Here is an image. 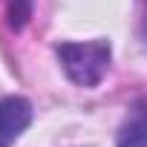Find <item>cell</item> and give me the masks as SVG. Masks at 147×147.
Listing matches in <instances>:
<instances>
[{
    "instance_id": "6da1fadb",
    "label": "cell",
    "mask_w": 147,
    "mask_h": 147,
    "mask_svg": "<svg viewBox=\"0 0 147 147\" xmlns=\"http://www.w3.org/2000/svg\"><path fill=\"white\" fill-rule=\"evenodd\" d=\"M55 55L78 87H98L110 66V43L107 40H63L55 46Z\"/></svg>"
},
{
    "instance_id": "7a4b0ae2",
    "label": "cell",
    "mask_w": 147,
    "mask_h": 147,
    "mask_svg": "<svg viewBox=\"0 0 147 147\" xmlns=\"http://www.w3.org/2000/svg\"><path fill=\"white\" fill-rule=\"evenodd\" d=\"M32 121V104L20 95L0 101V147H12Z\"/></svg>"
},
{
    "instance_id": "3957f363",
    "label": "cell",
    "mask_w": 147,
    "mask_h": 147,
    "mask_svg": "<svg viewBox=\"0 0 147 147\" xmlns=\"http://www.w3.org/2000/svg\"><path fill=\"white\" fill-rule=\"evenodd\" d=\"M118 147H147V101L136 104L118 130Z\"/></svg>"
},
{
    "instance_id": "277c9868",
    "label": "cell",
    "mask_w": 147,
    "mask_h": 147,
    "mask_svg": "<svg viewBox=\"0 0 147 147\" xmlns=\"http://www.w3.org/2000/svg\"><path fill=\"white\" fill-rule=\"evenodd\" d=\"M29 18V3L26 0H9V23L15 29H20Z\"/></svg>"
}]
</instances>
